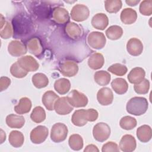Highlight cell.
<instances>
[{
  "mask_svg": "<svg viewBox=\"0 0 152 152\" xmlns=\"http://www.w3.org/2000/svg\"><path fill=\"white\" fill-rule=\"evenodd\" d=\"M64 31L66 36L72 40L78 39L81 36L83 33L81 27L74 22H69L66 24Z\"/></svg>",
  "mask_w": 152,
  "mask_h": 152,
  "instance_id": "obj_17",
  "label": "cell"
},
{
  "mask_svg": "<svg viewBox=\"0 0 152 152\" xmlns=\"http://www.w3.org/2000/svg\"><path fill=\"white\" fill-rule=\"evenodd\" d=\"M152 136L151 128L149 125H143L137 129V137L142 142H148Z\"/></svg>",
  "mask_w": 152,
  "mask_h": 152,
  "instance_id": "obj_26",
  "label": "cell"
},
{
  "mask_svg": "<svg viewBox=\"0 0 152 152\" xmlns=\"http://www.w3.org/2000/svg\"><path fill=\"white\" fill-rule=\"evenodd\" d=\"M11 84V80L7 77H1L0 78V91L6 90Z\"/></svg>",
  "mask_w": 152,
  "mask_h": 152,
  "instance_id": "obj_44",
  "label": "cell"
},
{
  "mask_svg": "<svg viewBox=\"0 0 152 152\" xmlns=\"http://www.w3.org/2000/svg\"><path fill=\"white\" fill-rule=\"evenodd\" d=\"M109 24V19L104 13H97L91 19V24L96 29L103 30L107 27Z\"/></svg>",
  "mask_w": 152,
  "mask_h": 152,
  "instance_id": "obj_20",
  "label": "cell"
},
{
  "mask_svg": "<svg viewBox=\"0 0 152 152\" xmlns=\"http://www.w3.org/2000/svg\"><path fill=\"white\" fill-rule=\"evenodd\" d=\"M26 46L29 52L37 58L40 57L43 53V46L38 37H34L29 39L26 43Z\"/></svg>",
  "mask_w": 152,
  "mask_h": 152,
  "instance_id": "obj_16",
  "label": "cell"
},
{
  "mask_svg": "<svg viewBox=\"0 0 152 152\" xmlns=\"http://www.w3.org/2000/svg\"><path fill=\"white\" fill-rule=\"evenodd\" d=\"M6 140V134L4 131L1 129V144H2L4 141Z\"/></svg>",
  "mask_w": 152,
  "mask_h": 152,
  "instance_id": "obj_47",
  "label": "cell"
},
{
  "mask_svg": "<svg viewBox=\"0 0 152 152\" xmlns=\"http://www.w3.org/2000/svg\"><path fill=\"white\" fill-rule=\"evenodd\" d=\"M97 100L102 106H108L113 102V94L108 87L100 88L97 93Z\"/></svg>",
  "mask_w": 152,
  "mask_h": 152,
  "instance_id": "obj_15",
  "label": "cell"
},
{
  "mask_svg": "<svg viewBox=\"0 0 152 152\" xmlns=\"http://www.w3.org/2000/svg\"><path fill=\"white\" fill-rule=\"evenodd\" d=\"M66 97L69 103L75 107H84L88 103L87 97L77 90H72Z\"/></svg>",
  "mask_w": 152,
  "mask_h": 152,
  "instance_id": "obj_7",
  "label": "cell"
},
{
  "mask_svg": "<svg viewBox=\"0 0 152 152\" xmlns=\"http://www.w3.org/2000/svg\"><path fill=\"white\" fill-rule=\"evenodd\" d=\"M122 6L121 0H107L104 1V7L106 11L109 13L118 12Z\"/></svg>",
  "mask_w": 152,
  "mask_h": 152,
  "instance_id": "obj_36",
  "label": "cell"
},
{
  "mask_svg": "<svg viewBox=\"0 0 152 152\" xmlns=\"http://www.w3.org/2000/svg\"><path fill=\"white\" fill-rule=\"evenodd\" d=\"M106 39L104 34L99 31H92L87 37V43L89 46L95 49H101L104 47Z\"/></svg>",
  "mask_w": 152,
  "mask_h": 152,
  "instance_id": "obj_6",
  "label": "cell"
},
{
  "mask_svg": "<svg viewBox=\"0 0 152 152\" xmlns=\"http://www.w3.org/2000/svg\"><path fill=\"white\" fill-rule=\"evenodd\" d=\"M84 152H91V151H93V152H98L99 151L98 148L97 147V146H96L94 144H89L88 145L86 146V147L84 148Z\"/></svg>",
  "mask_w": 152,
  "mask_h": 152,
  "instance_id": "obj_45",
  "label": "cell"
},
{
  "mask_svg": "<svg viewBox=\"0 0 152 152\" xmlns=\"http://www.w3.org/2000/svg\"><path fill=\"white\" fill-rule=\"evenodd\" d=\"M30 118L35 123H41L46 119V112L41 106L35 107L30 115Z\"/></svg>",
  "mask_w": 152,
  "mask_h": 152,
  "instance_id": "obj_35",
  "label": "cell"
},
{
  "mask_svg": "<svg viewBox=\"0 0 152 152\" xmlns=\"http://www.w3.org/2000/svg\"><path fill=\"white\" fill-rule=\"evenodd\" d=\"M126 50L131 55L137 56L142 53L143 45L138 39L131 38L127 42Z\"/></svg>",
  "mask_w": 152,
  "mask_h": 152,
  "instance_id": "obj_18",
  "label": "cell"
},
{
  "mask_svg": "<svg viewBox=\"0 0 152 152\" xmlns=\"http://www.w3.org/2000/svg\"><path fill=\"white\" fill-rule=\"evenodd\" d=\"M71 83L69 80L62 78L56 80L54 83V88L59 94H65L69 91Z\"/></svg>",
  "mask_w": 152,
  "mask_h": 152,
  "instance_id": "obj_30",
  "label": "cell"
},
{
  "mask_svg": "<svg viewBox=\"0 0 152 152\" xmlns=\"http://www.w3.org/2000/svg\"><path fill=\"white\" fill-rule=\"evenodd\" d=\"M24 137L22 132L18 131H12L9 135V142L15 148H18L23 145Z\"/></svg>",
  "mask_w": 152,
  "mask_h": 152,
  "instance_id": "obj_29",
  "label": "cell"
},
{
  "mask_svg": "<svg viewBox=\"0 0 152 152\" xmlns=\"http://www.w3.org/2000/svg\"><path fill=\"white\" fill-rule=\"evenodd\" d=\"M150 88V82L149 81L144 78L141 83L135 84L134 89L135 91L139 94H145L148 92Z\"/></svg>",
  "mask_w": 152,
  "mask_h": 152,
  "instance_id": "obj_40",
  "label": "cell"
},
{
  "mask_svg": "<svg viewBox=\"0 0 152 152\" xmlns=\"http://www.w3.org/2000/svg\"><path fill=\"white\" fill-rule=\"evenodd\" d=\"M71 18L77 22L86 20L90 15L88 8L83 4H77L74 5L71 11Z\"/></svg>",
  "mask_w": 152,
  "mask_h": 152,
  "instance_id": "obj_8",
  "label": "cell"
},
{
  "mask_svg": "<svg viewBox=\"0 0 152 152\" xmlns=\"http://www.w3.org/2000/svg\"><path fill=\"white\" fill-rule=\"evenodd\" d=\"M20 66L27 72H34L39 68V64L37 61L31 56L27 55L20 58L17 60Z\"/></svg>",
  "mask_w": 152,
  "mask_h": 152,
  "instance_id": "obj_11",
  "label": "cell"
},
{
  "mask_svg": "<svg viewBox=\"0 0 152 152\" xmlns=\"http://www.w3.org/2000/svg\"><path fill=\"white\" fill-rule=\"evenodd\" d=\"M68 132V128L64 124L56 123L52 127L50 139L56 143L64 141L66 138Z\"/></svg>",
  "mask_w": 152,
  "mask_h": 152,
  "instance_id": "obj_4",
  "label": "cell"
},
{
  "mask_svg": "<svg viewBox=\"0 0 152 152\" xmlns=\"http://www.w3.org/2000/svg\"><path fill=\"white\" fill-rule=\"evenodd\" d=\"M110 79V74L106 71L101 70L97 71L94 75V80L95 82L101 86L107 85L109 83Z\"/></svg>",
  "mask_w": 152,
  "mask_h": 152,
  "instance_id": "obj_31",
  "label": "cell"
},
{
  "mask_svg": "<svg viewBox=\"0 0 152 152\" xmlns=\"http://www.w3.org/2000/svg\"><path fill=\"white\" fill-rule=\"evenodd\" d=\"M139 10L140 13L144 15H151L152 14V1H142L140 5Z\"/></svg>",
  "mask_w": 152,
  "mask_h": 152,
  "instance_id": "obj_41",
  "label": "cell"
},
{
  "mask_svg": "<svg viewBox=\"0 0 152 152\" xmlns=\"http://www.w3.org/2000/svg\"><path fill=\"white\" fill-rule=\"evenodd\" d=\"M9 53L13 56H20L27 53V46L20 40H12L8 46Z\"/></svg>",
  "mask_w": 152,
  "mask_h": 152,
  "instance_id": "obj_14",
  "label": "cell"
},
{
  "mask_svg": "<svg viewBox=\"0 0 152 152\" xmlns=\"http://www.w3.org/2000/svg\"><path fill=\"white\" fill-rule=\"evenodd\" d=\"M148 103L145 97H134L126 103V109L128 113L140 116L144 114L148 109Z\"/></svg>",
  "mask_w": 152,
  "mask_h": 152,
  "instance_id": "obj_3",
  "label": "cell"
},
{
  "mask_svg": "<svg viewBox=\"0 0 152 152\" xmlns=\"http://www.w3.org/2000/svg\"><path fill=\"white\" fill-rule=\"evenodd\" d=\"M107 71L116 75L122 76L126 73L128 69L125 65H124L121 64L116 63L110 65L107 68Z\"/></svg>",
  "mask_w": 152,
  "mask_h": 152,
  "instance_id": "obj_38",
  "label": "cell"
},
{
  "mask_svg": "<svg viewBox=\"0 0 152 152\" xmlns=\"http://www.w3.org/2000/svg\"><path fill=\"white\" fill-rule=\"evenodd\" d=\"M32 83L37 88L46 87L49 84L48 77L43 73H36L31 78Z\"/></svg>",
  "mask_w": 152,
  "mask_h": 152,
  "instance_id": "obj_32",
  "label": "cell"
},
{
  "mask_svg": "<svg viewBox=\"0 0 152 152\" xmlns=\"http://www.w3.org/2000/svg\"><path fill=\"white\" fill-rule=\"evenodd\" d=\"M104 63V59L103 55L100 53H93L88 59V66L94 70L101 68Z\"/></svg>",
  "mask_w": 152,
  "mask_h": 152,
  "instance_id": "obj_25",
  "label": "cell"
},
{
  "mask_svg": "<svg viewBox=\"0 0 152 152\" xmlns=\"http://www.w3.org/2000/svg\"><path fill=\"white\" fill-rule=\"evenodd\" d=\"M102 152H119V148L118 144L112 141H109L104 144L102 148Z\"/></svg>",
  "mask_w": 152,
  "mask_h": 152,
  "instance_id": "obj_43",
  "label": "cell"
},
{
  "mask_svg": "<svg viewBox=\"0 0 152 152\" xmlns=\"http://www.w3.org/2000/svg\"><path fill=\"white\" fill-rule=\"evenodd\" d=\"M137 146L135 138L129 134L124 135L119 142V147L124 152H132L135 150Z\"/></svg>",
  "mask_w": 152,
  "mask_h": 152,
  "instance_id": "obj_19",
  "label": "cell"
},
{
  "mask_svg": "<svg viewBox=\"0 0 152 152\" xmlns=\"http://www.w3.org/2000/svg\"><path fill=\"white\" fill-rule=\"evenodd\" d=\"M54 110L58 115H66L71 112L73 106L68 102L67 97H62L56 101Z\"/></svg>",
  "mask_w": 152,
  "mask_h": 152,
  "instance_id": "obj_13",
  "label": "cell"
},
{
  "mask_svg": "<svg viewBox=\"0 0 152 152\" xmlns=\"http://www.w3.org/2000/svg\"><path fill=\"white\" fill-rule=\"evenodd\" d=\"M121 20L125 24H132L137 18V12L130 8L124 9L121 13Z\"/></svg>",
  "mask_w": 152,
  "mask_h": 152,
  "instance_id": "obj_24",
  "label": "cell"
},
{
  "mask_svg": "<svg viewBox=\"0 0 152 152\" xmlns=\"http://www.w3.org/2000/svg\"><path fill=\"white\" fill-rule=\"evenodd\" d=\"M59 70L65 77H74L78 71V66L74 61H65L59 64Z\"/></svg>",
  "mask_w": 152,
  "mask_h": 152,
  "instance_id": "obj_10",
  "label": "cell"
},
{
  "mask_svg": "<svg viewBox=\"0 0 152 152\" xmlns=\"http://www.w3.org/2000/svg\"><path fill=\"white\" fill-rule=\"evenodd\" d=\"M68 144L71 149L74 151H79L83 147V138L79 134H72L69 138Z\"/></svg>",
  "mask_w": 152,
  "mask_h": 152,
  "instance_id": "obj_34",
  "label": "cell"
},
{
  "mask_svg": "<svg viewBox=\"0 0 152 152\" xmlns=\"http://www.w3.org/2000/svg\"><path fill=\"white\" fill-rule=\"evenodd\" d=\"M48 129L43 125H39L31 130L30 132L31 141L36 144L44 142L48 136Z\"/></svg>",
  "mask_w": 152,
  "mask_h": 152,
  "instance_id": "obj_9",
  "label": "cell"
},
{
  "mask_svg": "<svg viewBox=\"0 0 152 152\" xmlns=\"http://www.w3.org/2000/svg\"><path fill=\"white\" fill-rule=\"evenodd\" d=\"M6 124L11 128H21L25 124V119L23 116L10 114L6 117Z\"/></svg>",
  "mask_w": 152,
  "mask_h": 152,
  "instance_id": "obj_23",
  "label": "cell"
},
{
  "mask_svg": "<svg viewBox=\"0 0 152 152\" xmlns=\"http://www.w3.org/2000/svg\"><path fill=\"white\" fill-rule=\"evenodd\" d=\"M106 35L107 37L110 40H115L120 39L123 34V30L121 27L113 25L110 26L106 30Z\"/></svg>",
  "mask_w": 152,
  "mask_h": 152,
  "instance_id": "obj_33",
  "label": "cell"
},
{
  "mask_svg": "<svg viewBox=\"0 0 152 152\" xmlns=\"http://www.w3.org/2000/svg\"><path fill=\"white\" fill-rule=\"evenodd\" d=\"M140 1L139 0H126L125 2L129 6L133 7L137 5Z\"/></svg>",
  "mask_w": 152,
  "mask_h": 152,
  "instance_id": "obj_46",
  "label": "cell"
},
{
  "mask_svg": "<svg viewBox=\"0 0 152 152\" xmlns=\"http://www.w3.org/2000/svg\"><path fill=\"white\" fill-rule=\"evenodd\" d=\"M137 122L135 118L130 116H125L121 118L119 122L120 126L125 130H131L134 129L137 126Z\"/></svg>",
  "mask_w": 152,
  "mask_h": 152,
  "instance_id": "obj_37",
  "label": "cell"
},
{
  "mask_svg": "<svg viewBox=\"0 0 152 152\" xmlns=\"http://www.w3.org/2000/svg\"><path fill=\"white\" fill-rule=\"evenodd\" d=\"M0 36L4 39H8L13 36V28L10 23L6 21L4 26L1 28Z\"/></svg>",
  "mask_w": 152,
  "mask_h": 152,
  "instance_id": "obj_42",
  "label": "cell"
},
{
  "mask_svg": "<svg viewBox=\"0 0 152 152\" xmlns=\"http://www.w3.org/2000/svg\"><path fill=\"white\" fill-rule=\"evenodd\" d=\"M145 72L142 68L135 67L131 70L128 75V79L130 83L137 84L141 83L145 78Z\"/></svg>",
  "mask_w": 152,
  "mask_h": 152,
  "instance_id": "obj_22",
  "label": "cell"
},
{
  "mask_svg": "<svg viewBox=\"0 0 152 152\" xmlns=\"http://www.w3.org/2000/svg\"><path fill=\"white\" fill-rule=\"evenodd\" d=\"M31 108V102L30 99L24 97L20 99L19 103L14 107V111L20 115L25 114L30 112Z\"/></svg>",
  "mask_w": 152,
  "mask_h": 152,
  "instance_id": "obj_28",
  "label": "cell"
},
{
  "mask_svg": "<svg viewBox=\"0 0 152 152\" xmlns=\"http://www.w3.org/2000/svg\"><path fill=\"white\" fill-rule=\"evenodd\" d=\"M111 86L114 91L118 94H125L128 88L126 81L122 78H116L111 83Z\"/></svg>",
  "mask_w": 152,
  "mask_h": 152,
  "instance_id": "obj_27",
  "label": "cell"
},
{
  "mask_svg": "<svg viewBox=\"0 0 152 152\" xmlns=\"http://www.w3.org/2000/svg\"><path fill=\"white\" fill-rule=\"evenodd\" d=\"M110 135V126L104 122H99L93 129L94 138L99 142H104L108 139Z\"/></svg>",
  "mask_w": 152,
  "mask_h": 152,
  "instance_id": "obj_5",
  "label": "cell"
},
{
  "mask_svg": "<svg viewBox=\"0 0 152 152\" xmlns=\"http://www.w3.org/2000/svg\"><path fill=\"white\" fill-rule=\"evenodd\" d=\"M10 72L13 77L18 78H21L25 77L28 73V72L23 69L20 66L17 61L11 65L10 68Z\"/></svg>",
  "mask_w": 152,
  "mask_h": 152,
  "instance_id": "obj_39",
  "label": "cell"
},
{
  "mask_svg": "<svg viewBox=\"0 0 152 152\" xmlns=\"http://www.w3.org/2000/svg\"><path fill=\"white\" fill-rule=\"evenodd\" d=\"M13 37L23 39L34 31V26L30 18L25 14L21 13L15 15L12 21Z\"/></svg>",
  "mask_w": 152,
  "mask_h": 152,
  "instance_id": "obj_1",
  "label": "cell"
},
{
  "mask_svg": "<svg viewBox=\"0 0 152 152\" xmlns=\"http://www.w3.org/2000/svg\"><path fill=\"white\" fill-rule=\"evenodd\" d=\"M59 98L54 91L49 90L46 91L42 99V103L48 110H54V106L56 101Z\"/></svg>",
  "mask_w": 152,
  "mask_h": 152,
  "instance_id": "obj_21",
  "label": "cell"
},
{
  "mask_svg": "<svg viewBox=\"0 0 152 152\" xmlns=\"http://www.w3.org/2000/svg\"><path fill=\"white\" fill-rule=\"evenodd\" d=\"M97 118L98 112L94 109H78L72 114L71 121L75 126H83L86 125L88 121L94 122Z\"/></svg>",
  "mask_w": 152,
  "mask_h": 152,
  "instance_id": "obj_2",
  "label": "cell"
},
{
  "mask_svg": "<svg viewBox=\"0 0 152 152\" xmlns=\"http://www.w3.org/2000/svg\"><path fill=\"white\" fill-rule=\"evenodd\" d=\"M51 15L53 21L58 24H67L70 18L68 11L59 7L53 9Z\"/></svg>",
  "mask_w": 152,
  "mask_h": 152,
  "instance_id": "obj_12",
  "label": "cell"
}]
</instances>
